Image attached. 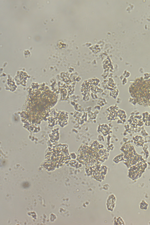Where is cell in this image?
Here are the masks:
<instances>
[{
	"mask_svg": "<svg viewBox=\"0 0 150 225\" xmlns=\"http://www.w3.org/2000/svg\"><path fill=\"white\" fill-rule=\"evenodd\" d=\"M139 208L143 210H147L149 207V204L145 200L142 199L141 200L139 204Z\"/></svg>",
	"mask_w": 150,
	"mask_h": 225,
	"instance_id": "cell-1",
	"label": "cell"
},
{
	"mask_svg": "<svg viewBox=\"0 0 150 225\" xmlns=\"http://www.w3.org/2000/svg\"><path fill=\"white\" fill-rule=\"evenodd\" d=\"M148 224L149 225H150V221H149L148 222Z\"/></svg>",
	"mask_w": 150,
	"mask_h": 225,
	"instance_id": "cell-2",
	"label": "cell"
}]
</instances>
